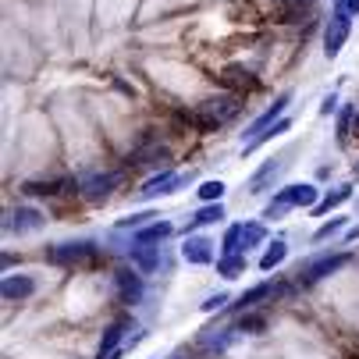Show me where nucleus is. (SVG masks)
Listing matches in <instances>:
<instances>
[{"label":"nucleus","mask_w":359,"mask_h":359,"mask_svg":"<svg viewBox=\"0 0 359 359\" xmlns=\"http://www.w3.org/2000/svg\"><path fill=\"white\" fill-rule=\"evenodd\" d=\"M345 39H348V15L334 11V18H331V25L324 32V54L327 57H338V50L345 46Z\"/></svg>","instance_id":"20e7f679"},{"label":"nucleus","mask_w":359,"mask_h":359,"mask_svg":"<svg viewBox=\"0 0 359 359\" xmlns=\"http://www.w3.org/2000/svg\"><path fill=\"white\" fill-rule=\"evenodd\" d=\"M93 252V245L89 242H65V245H54L46 256H50V264H79V260H86V256Z\"/></svg>","instance_id":"6e6552de"},{"label":"nucleus","mask_w":359,"mask_h":359,"mask_svg":"<svg viewBox=\"0 0 359 359\" xmlns=\"http://www.w3.org/2000/svg\"><path fill=\"white\" fill-rule=\"evenodd\" d=\"M245 271V256L242 252H231V256H221L217 260V274H224V278H238Z\"/></svg>","instance_id":"6ab92c4d"},{"label":"nucleus","mask_w":359,"mask_h":359,"mask_svg":"<svg viewBox=\"0 0 359 359\" xmlns=\"http://www.w3.org/2000/svg\"><path fill=\"white\" fill-rule=\"evenodd\" d=\"M224 217V210H221V203H217V207H203L192 221H189V228H203V224H217Z\"/></svg>","instance_id":"412c9836"},{"label":"nucleus","mask_w":359,"mask_h":359,"mask_svg":"<svg viewBox=\"0 0 359 359\" xmlns=\"http://www.w3.org/2000/svg\"><path fill=\"white\" fill-rule=\"evenodd\" d=\"M114 281H118V292H121L125 302H139V299H142V281H139V274H132V271H118Z\"/></svg>","instance_id":"ddd939ff"},{"label":"nucleus","mask_w":359,"mask_h":359,"mask_svg":"<svg viewBox=\"0 0 359 359\" xmlns=\"http://www.w3.org/2000/svg\"><path fill=\"white\" fill-rule=\"evenodd\" d=\"M221 79H224V86H238V89H242V86H245V89L252 86V79H249V72H242V68H228V72H224Z\"/></svg>","instance_id":"b1692460"},{"label":"nucleus","mask_w":359,"mask_h":359,"mask_svg":"<svg viewBox=\"0 0 359 359\" xmlns=\"http://www.w3.org/2000/svg\"><path fill=\"white\" fill-rule=\"evenodd\" d=\"M288 4H302V0H288Z\"/></svg>","instance_id":"473e14b6"},{"label":"nucleus","mask_w":359,"mask_h":359,"mask_svg":"<svg viewBox=\"0 0 359 359\" xmlns=\"http://www.w3.org/2000/svg\"><path fill=\"white\" fill-rule=\"evenodd\" d=\"M32 292H36V281L32 278H4V285H0V295H4L8 302L29 299Z\"/></svg>","instance_id":"f8f14e48"},{"label":"nucleus","mask_w":359,"mask_h":359,"mask_svg":"<svg viewBox=\"0 0 359 359\" xmlns=\"http://www.w3.org/2000/svg\"><path fill=\"white\" fill-rule=\"evenodd\" d=\"M242 114V100L238 96H210V100H203L199 111H196V125L203 132H217L221 125L235 121Z\"/></svg>","instance_id":"f257e3e1"},{"label":"nucleus","mask_w":359,"mask_h":359,"mask_svg":"<svg viewBox=\"0 0 359 359\" xmlns=\"http://www.w3.org/2000/svg\"><path fill=\"white\" fill-rule=\"evenodd\" d=\"M278 199H285L288 207H317V189L313 185H288V189H281Z\"/></svg>","instance_id":"9d476101"},{"label":"nucleus","mask_w":359,"mask_h":359,"mask_svg":"<svg viewBox=\"0 0 359 359\" xmlns=\"http://www.w3.org/2000/svg\"><path fill=\"white\" fill-rule=\"evenodd\" d=\"M175 185H182V175H175V171H164V175H157V178H149L146 185H142V199H153V196H164V192H175Z\"/></svg>","instance_id":"1a4fd4ad"},{"label":"nucleus","mask_w":359,"mask_h":359,"mask_svg":"<svg viewBox=\"0 0 359 359\" xmlns=\"http://www.w3.org/2000/svg\"><path fill=\"white\" fill-rule=\"evenodd\" d=\"M245 245H242V224H235V228H228V235H224V256H231V252H242Z\"/></svg>","instance_id":"5701e85b"},{"label":"nucleus","mask_w":359,"mask_h":359,"mask_svg":"<svg viewBox=\"0 0 359 359\" xmlns=\"http://www.w3.org/2000/svg\"><path fill=\"white\" fill-rule=\"evenodd\" d=\"M278 171H281V161H267L260 171L249 178V192H267V182L278 178Z\"/></svg>","instance_id":"2eb2a0df"},{"label":"nucleus","mask_w":359,"mask_h":359,"mask_svg":"<svg viewBox=\"0 0 359 359\" xmlns=\"http://www.w3.org/2000/svg\"><path fill=\"white\" fill-rule=\"evenodd\" d=\"M334 104H338V96L331 93V96L324 100V107H320V114H331V111H334Z\"/></svg>","instance_id":"7c9ffc66"},{"label":"nucleus","mask_w":359,"mask_h":359,"mask_svg":"<svg viewBox=\"0 0 359 359\" xmlns=\"http://www.w3.org/2000/svg\"><path fill=\"white\" fill-rule=\"evenodd\" d=\"M121 185V175L118 171H107V175H93V178H86L82 182V196L89 199V203H104L114 189Z\"/></svg>","instance_id":"7ed1b4c3"},{"label":"nucleus","mask_w":359,"mask_h":359,"mask_svg":"<svg viewBox=\"0 0 359 359\" xmlns=\"http://www.w3.org/2000/svg\"><path fill=\"white\" fill-rule=\"evenodd\" d=\"M228 302V295L224 292H217V295H210L207 302H203V313H214V310H221V306Z\"/></svg>","instance_id":"cd10ccee"},{"label":"nucleus","mask_w":359,"mask_h":359,"mask_svg":"<svg viewBox=\"0 0 359 359\" xmlns=\"http://www.w3.org/2000/svg\"><path fill=\"white\" fill-rule=\"evenodd\" d=\"M242 331H264V317H242Z\"/></svg>","instance_id":"c85d7f7f"},{"label":"nucleus","mask_w":359,"mask_h":359,"mask_svg":"<svg viewBox=\"0 0 359 359\" xmlns=\"http://www.w3.org/2000/svg\"><path fill=\"white\" fill-rule=\"evenodd\" d=\"M278 295H288V285H274V281H264V285L249 288V292H245V295L238 299V306H235V310H249V306L264 302V299H278Z\"/></svg>","instance_id":"0eeeda50"},{"label":"nucleus","mask_w":359,"mask_h":359,"mask_svg":"<svg viewBox=\"0 0 359 359\" xmlns=\"http://www.w3.org/2000/svg\"><path fill=\"white\" fill-rule=\"evenodd\" d=\"M285 256H288V245H285V242H274V245L260 256V271H274V267H281V264H285Z\"/></svg>","instance_id":"a211bd4d"},{"label":"nucleus","mask_w":359,"mask_h":359,"mask_svg":"<svg viewBox=\"0 0 359 359\" xmlns=\"http://www.w3.org/2000/svg\"><path fill=\"white\" fill-rule=\"evenodd\" d=\"M149 217H153V214H132V217H128V221H121L118 228H139V224H146Z\"/></svg>","instance_id":"c756f323"},{"label":"nucleus","mask_w":359,"mask_h":359,"mask_svg":"<svg viewBox=\"0 0 359 359\" xmlns=\"http://www.w3.org/2000/svg\"><path fill=\"white\" fill-rule=\"evenodd\" d=\"M25 192H29V196H54V192H57V182H29Z\"/></svg>","instance_id":"a878e982"},{"label":"nucleus","mask_w":359,"mask_h":359,"mask_svg":"<svg viewBox=\"0 0 359 359\" xmlns=\"http://www.w3.org/2000/svg\"><path fill=\"white\" fill-rule=\"evenodd\" d=\"M199 196L207 199V203H210V199H221V196H224V182H203V185H199Z\"/></svg>","instance_id":"393cba45"},{"label":"nucleus","mask_w":359,"mask_h":359,"mask_svg":"<svg viewBox=\"0 0 359 359\" xmlns=\"http://www.w3.org/2000/svg\"><path fill=\"white\" fill-rule=\"evenodd\" d=\"M132 264L139 274H153L161 267V245H153V242H135L132 245Z\"/></svg>","instance_id":"423d86ee"},{"label":"nucleus","mask_w":359,"mask_h":359,"mask_svg":"<svg viewBox=\"0 0 359 359\" xmlns=\"http://www.w3.org/2000/svg\"><path fill=\"white\" fill-rule=\"evenodd\" d=\"M341 228H345V217H334L331 224H320L313 238H317V242H324V238H331V235H334V231H341Z\"/></svg>","instance_id":"bb28decb"},{"label":"nucleus","mask_w":359,"mask_h":359,"mask_svg":"<svg viewBox=\"0 0 359 359\" xmlns=\"http://www.w3.org/2000/svg\"><path fill=\"white\" fill-rule=\"evenodd\" d=\"M352 199V185H341V189H334V192H327L320 203H317V214H327V210H334V207H341V203H348Z\"/></svg>","instance_id":"dca6fc26"},{"label":"nucleus","mask_w":359,"mask_h":359,"mask_svg":"<svg viewBox=\"0 0 359 359\" xmlns=\"http://www.w3.org/2000/svg\"><path fill=\"white\" fill-rule=\"evenodd\" d=\"M182 256H185V264H210L214 260V242L210 238H203V235H189L185 245H182Z\"/></svg>","instance_id":"39448f33"},{"label":"nucleus","mask_w":359,"mask_h":359,"mask_svg":"<svg viewBox=\"0 0 359 359\" xmlns=\"http://www.w3.org/2000/svg\"><path fill=\"white\" fill-rule=\"evenodd\" d=\"M121 334H125V320H118V324H111V327L104 331V341H100V359H104V355H111V352L118 348Z\"/></svg>","instance_id":"aec40b11"},{"label":"nucleus","mask_w":359,"mask_h":359,"mask_svg":"<svg viewBox=\"0 0 359 359\" xmlns=\"http://www.w3.org/2000/svg\"><path fill=\"white\" fill-rule=\"evenodd\" d=\"M46 221H43V214L39 210H29V207H22V210H15V221H11V228L18 231V235H25V231H36V228H43Z\"/></svg>","instance_id":"4468645a"},{"label":"nucleus","mask_w":359,"mask_h":359,"mask_svg":"<svg viewBox=\"0 0 359 359\" xmlns=\"http://www.w3.org/2000/svg\"><path fill=\"white\" fill-rule=\"evenodd\" d=\"M288 100H292L288 93H285V96H278V104H274L271 111H264L260 118H256V121L249 125V135H260V132H267L271 125H278V121H281V114H285V107H288Z\"/></svg>","instance_id":"9b49d317"},{"label":"nucleus","mask_w":359,"mask_h":359,"mask_svg":"<svg viewBox=\"0 0 359 359\" xmlns=\"http://www.w3.org/2000/svg\"><path fill=\"white\" fill-rule=\"evenodd\" d=\"M267 238V231H264V224H242V245L249 249V245H260Z\"/></svg>","instance_id":"4be33fe9"},{"label":"nucleus","mask_w":359,"mask_h":359,"mask_svg":"<svg viewBox=\"0 0 359 359\" xmlns=\"http://www.w3.org/2000/svg\"><path fill=\"white\" fill-rule=\"evenodd\" d=\"M348 264V252H334V256H320V260H313V264H306L302 271H299V281L302 285H313V281H320V278H327V274H334V271H341Z\"/></svg>","instance_id":"f03ea898"},{"label":"nucleus","mask_w":359,"mask_h":359,"mask_svg":"<svg viewBox=\"0 0 359 359\" xmlns=\"http://www.w3.org/2000/svg\"><path fill=\"white\" fill-rule=\"evenodd\" d=\"M171 231H175V228H171L168 221H153V224H146V228L135 235V242H164Z\"/></svg>","instance_id":"f3484780"},{"label":"nucleus","mask_w":359,"mask_h":359,"mask_svg":"<svg viewBox=\"0 0 359 359\" xmlns=\"http://www.w3.org/2000/svg\"><path fill=\"white\" fill-rule=\"evenodd\" d=\"M355 132H359V114H355Z\"/></svg>","instance_id":"2f4dec72"}]
</instances>
